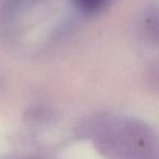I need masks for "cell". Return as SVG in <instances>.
<instances>
[{
	"label": "cell",
	"mask_w": 159,
	"mask_h": 159,
	"mask_svg": "<svg viewBox=\"0 0 159 159\" xmlns=\"http://www.w3.org/2000/svg\"><path fill=\"white\" fill-rule=\"evenodd\" d=\"M96 143L108 159H157L152 134L137 124H125L97 134Z\"/></svg>",
	"instance_id": "1"
},
{
	"label": "cell",
	"mask_w": 159,
	"mask_h": 159,
	"mask_svg": "<svg viewBox=\"0 0 159 159\" xmlns=\"http://www.w3.org/2000/svg\"><path fill=\"white\" fill-rule=\"evenodd\" d=\"M22 159H37V158H22Z\"/></svg>",
	"instance_id": "3"
},
{
	"label": "cell",
	"mask_w": 159,
	"mask_h": 159,
	"mask_svg": "<svg viewBox=\"0 0 159 159\" xmlns=\"http://www.w3.org/2000/svg\"><path fill=\"white\" fill-rule=\"evenodd\" d=\"M106 1L107 0H73V5L82 13L94 14L104 7Z\"/></svg>",
	"instance_id": "2"
}]
</instances>
